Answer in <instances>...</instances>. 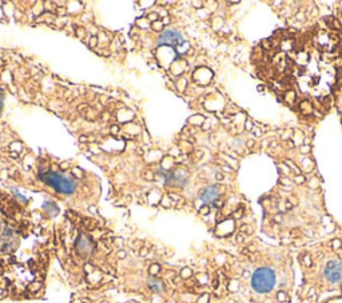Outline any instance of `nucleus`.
Here are the masks:
<instances>
[{"label":"nucleus","instance_id":"7ed1b4c3","mask_svg":"<svg viewBox=\"0 0 342 303\" xmlns=\"http://www.w3.org/2000/svg\"><path fill=\"white\" fill-rule=\"evenodd\" d=\"M325 278L329 280L330 283L337 285V283L342 282V262L333 259V261H329L325 267Z\"/></svg>","mask_w":342,"mask_h":303},{"label":"nucleus","instance_id":"2eb2a0df","mask_svg":"<svg viewBox=\"0 0 342 303\" xmlns=\"http://www.w3.org/2000/svg\"><path fill=\"white\" fill-rule=\"evenodd\" d=\"M217 179H218V180H222V179H223L222 174H217Z\"/></svg>","mask_w":342,"mask_h":303},{"label":"nucleus","instance_id":"39448f33","mask_svg":"<svg viewBox=\"0 0 342 303\" xmlns=\"http://www.w3.org/2000/svg\"><path fill=\"white\" fill-rule=\"evenodd\" d=\"M219 194V187L218 186H210V187H206L205 190H202L199 194V199L202 200L205 204L207 203H214L215 200L218 199Z\"/></svg>","mask_w":342,"mask_h":303},{"label":"nucleus","instance_id":"f257e3e1","mask_svg":"<svg viewBox=\"0 0 342 303\" xmlns=\"http://www.w3.org/2000/svg\"><path fill=\"white\" fill-rule=\"evenodd\" d=\"M275 285V274L269 267H261L257 268L255 273L253 274L251 278V286L257 292L265 294L273 290Z\"/></svg>","mask_w":342,"mask_h":303},{"label":"nucleus","instance_id":"1a4fd4ad","mask_svg":"<svg viewBox=\"0 0 342 303\" xmlns=\"http://www.w3.org/2000/svg\"><path fill=\"white\" fill-rule=\"evenodd\" d=\"M199 212L202 214V215H206V214H209V212H210V207L207 206V204H205V206H203L202 208H200V211H199Z\"/></svg>","mask_w":342,"mask_h":303},{"label":"nucleus","instance_id":"423d86ee","mask_svg":"<svg viewBox=\"0 0 342 303\" xmlns=\"http://www.w3.org/2000/svg\"><path fill=\"white\" fill-rule=\"evenodd\" d=\"M149 287L151 288L154 292H162V291L164 290V285L162 280H159V279L156 278H151L149 280Z\"/></svg>","mask_w":342,"mask_h":303},{"label":"nucleus","instance_id":"9d476101","mask_svg":"<svg viewBox=\"0 0 342 303\" xmlns=\"http://www.w3.org/2000/svg\"><path fill=\"white\" fill-rule=\"evenodd\" d=\"M147 252H149V249H147V247H140V251H139V254L142 255V256H144V255H147Z\"/></svg>","mask_w":342,"mask_h":303},{"label":"nucleus","instance_id":"f8f14e48","mask_svg":"<svg viewBox=\"0 0 342 303\" xmlns=\"http://www.w3.org/2000/svg\"><path fill=\"white\" fill-rule=\"evenodd\" d=\"M295 182L297 183H303L305 182V179H303V176H297V178H295Z\"/></svg>","mask_w":342,"mask_h":303},{"label":"nucleus","instance_id":"f03ea898","mask_svg":"<svg viewBox=\"0 0 342 303\" xmlns=\"http://www.w3.org/2000/svg\"><path fill=\"white\" fill-rule=\"evenodd\" d=\"M40 176H42V180H44L48 186L54 187L56 191L62 192V194H72L76 188V183L72 179L66 178L58 172L42 174Z\"/></svg>","mask_w":342,"mask_h":303},{"label":"nucleus","instance_id":"0eeeda50","mask_svg":"<svg viewBox=\"0 0 342 303\" xmlns=\"http://www.w3.org/2000/svg\"><path fill=\"white\" fill-rule=\"evenodd\" d=\"M159 271H161V266L159 264H151L150 266V268H149V273H150V275L151 276H155V275H158L159 274Z\"/></svg>","mask_w":342,"mask_h":303},{"label":"nucleus","instance_id":"9b49d317","mask_svg":"<svg viewBox=\"0 0 342 303\" xmlns=\"http://www.w3.org/2000/svg\"><path fill=\"white\" fill-rule=\"evenodd\" d=\"M118 258H126V251H123V250H120V251L118 252Z\"/></svg>","mask_w":342,"mask_h":303},{"label":"nucleus","instance_id":"ddd939ff","mask_svg":"<svg viewBox=\"0 0 342 303\" xmlns=\"http://www.w3.org/2000/svg\"><path fill=\"white\" fill-rule=\"evenodd\" d=\"M86 271H87V273H92V271H94V267L87 264V266H86Z\"/></svg>","mask_w":342,"mask_h":303},{"label":"nucleus","instance_id":"4468645a","mask_svg":"<svg viewBox=\"0 0 342 303\" xmlns=\"http://www.w3.org/2000/svg\"><path fill=\"white\" fill-rule=\"evenodd\" d=\"M253 144H254V140H249L247 142V147H253Z\"/></svg>","mask_w":342,"mask_h":303},{"label":"nucleus","instance_id":"dca6fc26","mask_svg":"<svg viewBox=\"0 0 342 303\" xmlns=\"http://www.w3.org/2000/svg\"><path fill=\"white\" fill-rule=\"evenodd\" d=\"M66 168H67V163H63L62 164V170H66Z\"/></svg>","mask_w":342,"mask_h":303},{"label":"nucleus","instance_id":"6e6552de","mask_svg":"<svg viewBox=\"0 0 342 303\" xmlns=\"http://www.w3.org/2000/svg\"><path fill=\"white\" fill-rule=\"evenodd\" d=\"M191 274H193V273H191L190 268H183V270H182V273H181V276H182V278H190Z\"/></svg>","mask_w":342,"mask_h":303},{"label":"nucleus","instance_id":"20e7f679","mask_svg":"<svg viewBox=\"0 0 342 303\" xmlns=\"http://www.w3.org/2000/svg\"><path fill=\"white\" fill-rule=\"evenodd\" d=\"M158 46H162V44H166V46H178L181 43H183V36L178 30H169L163 31L162 35L158 39Z\"/></svg>","mask_w":342,"mask_h":303}]
</instances>
